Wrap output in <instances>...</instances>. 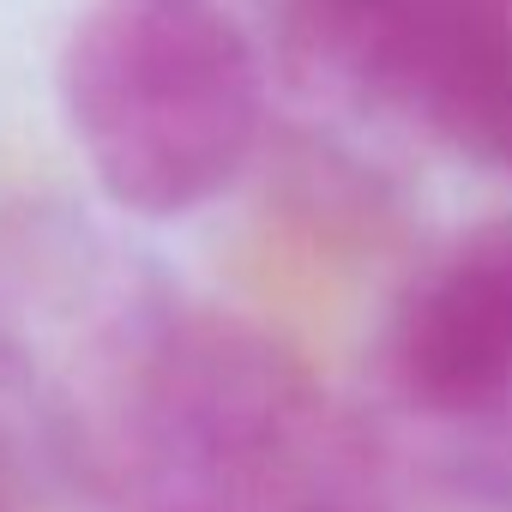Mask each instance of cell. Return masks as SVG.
I'll return each mask as SVG.
<instances>
[{"instance_id": "cell-9", "label": "cell", "mask_w": 512, "mask_h": 512, "mask_svg": "<svg viewBox=\"0 0 512 512\" xmlns=\"http://www.w3.org/2000/svg\"><path fill=\"white\" fill-rule=\"evenodd\" d=\"M139 7H181V0H139Z\"/></svg>"}, {"instance_id": "cell-8", "label": "cell", "mask_w": 512, "mask_h": 512, "mask_svg": "<svg viewBox=\"0 0 512 512\" xmlns=\"http://www.w3.org/2000/svg\"><path fill=\"white\" fill-rule=\"evenodd\" d=\"M0 512H19V482L0 470Z\"/></svg>"}, {"instance_id": "cell-3", "label": "cell", "mask_w": 512, "mask_h": 512, "mask_svg": "<svg viewBox=\"0 0 512 512\" xmlns=\"http://www.w3.org/2000/svg\"><path fill=\"white\" fill-rule=\"evenodd\" d=\"M61 109L115 211L187 217L247 169L266 73L211 0H103L61 49Z\"/></svg>"}, {"instance_id": "cell-6", "label": "cell", "mask_w": 512, "mask_h": 512, "mask_svg": "<svg viewBox=\"0 0 512 512\" xmlns=\"http://www.w3.org/2000/svg\"><path fill=\"white\" fill-rule=\"evenodd\" d=\"M380 512H512V440L380 416Z\"/></svg>"}, {"instance_id": "cell-7", "label": "cell", "mask_w": 512, "mask_h": 512, "mask_svg": "<svg viewBox=\"0 0 512 512\" xmlns=\"http://www.w3.org/2000/svg\"><path fill=\"white\" fill-rule=\"evenodd\" d=\"M434 139L470 163L512 175V0H470L464 55Z\"/></svg>"}, {"instance_id": "cell-2", "label": "cell", "mask_w": 512, "mask_h": 512, "mask_svg": "<svg viewBox=\"0 0 512 512\" xmlns=\"http://www.w3.org/2000/svg\"><path fill=\"white\" fill-rule=\"evenodd\" d=\"M380 434L308 362L193 308L85 512H380Z\"/></svg>"}, {"instance_id": "cell-1", "label": "cell", "mask_w": 512, "mask_h": 512, "mask_svg": "<svg viewBox=\"0 0 512 512\" xmlns=\"http://www.w3.org/2000/svg\"><path fill=\"white\" fill-rule=\"evenodd\" d=\"M193 302L115 223L0 211V470L91 506Z\"/></svg>"}, {"instance_id": "cell-5", "label": "cell", "mask_w": 512, "mask_h": 512, "mask_svg": "<svg viewBox=\"0 0 512 512\" xmlns=\"http://www.w3.org/2000/svg\"><path fill=\"white\" fill-rule=\"evenodd\" d=\"M470 0H290L296 79L374 121L440 133Z\"/></svg>"}, {"instance_id": "cell-4", "label": "cell", "mask_w": 512, "mask_h": 512, "mask_svg": "<svg viewBox=\"0 0 512 512\" xmlns=\"http://www.w3.org/2000/svg\"><path fill=\"white\" fill-rule=\"evenodd\" d=\"M386 410L512 440V217H494L404 284L380 338Z\"/></svg>"}]
</instances>
